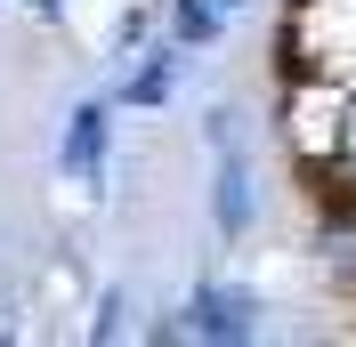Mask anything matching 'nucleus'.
I'll return each instance as SVG.
<instances>
[{
	"label": "nucleus",
	"mask_w": 356,
	"mask_h": 347,
	"mask_svg": "<svg viewBox=\"0 0 356 347\" xmlns=\"http://www.w3.org/2000/svg\"><path fill=\"white\" fill-rule=\"evenodd\" d=\"M8 315H17V307H8V291H0V339H8V331H17V323H8Z\"/></svg>",
	"instance_id": "obj_9"
},
{
	"label": "nucleus",
	"mask_w": 356,
	"mask_h": 347,
	"mask_svg": "<svg viewBox=\"0 0 356 347\" xmlns=\"http://www.w3.org/2000/svg\"><path fill=\"white\" fill-rule=\"evenodd\" d=\"M178 73H186V41H154V49H138V65L122 73L113 105H130V113H154V105H170Z\"/></svg>",
	"instance_id": "obj_5"
},
{
	"label": "nucleus",
	"mask_w": 356,
	"mask_h": 347,
	"mask_svg": "<svg viewBox=\"0 0 356 347\" xmlns=\"http://www.w3.org/2000/svg\"><path fill=\"white\" fill-rule=\"evenodd\" d=\"M275 130H284L291 162L308 178H324L340 162V137H348V89L332 73H284V97H275Z\"/></svg>",
	"instance_id": "obj_1"
},
{
	"label": "nucleus",
	"mask_w": 356,
	"mask_h": 347,
	"mask_svg": "<svg viewBox=\"0 0 356 347\" xmlns=\"http://www.w3.org/2000/svg\"><path fill=\"white\" fill-rule=\"evenodd\" d=\"M219 8H227V17H243V8H251V0H219Z\"/></svg>",
	"instance_id": "obj_10"
},
{
	"label": "nucleus",
	"mask_w": 356,
	"mask_h": 347,
	"mask_svg": "<svg viewBox=\"0 0 356 347\" xmlns=\"http://www.w3.org/2000/svg\"><path fill=\"white\" fill-rule=\"evenodd\" d=\"M57 178L81 186V194H106V186H113V97H81V105L65 113Z\"/></svg>",
	"instance_id": "obj_3"
},
{
	"label": "nucleus",
	"mask_w": 356,
	"mask_h": 347,
	"mask_svg": "<svg viewBox=\"0 0 356 347\" xmlns=\"http://www.w3.org/2000/svg\"><path fill=\"white\" fill-rule=\"evenodd\" d=\"M211 226H219V242H243L259 226V162H251V146L211 153Z\"/></svg>",
	"instance_id": "obj_4"
},
{
	"label": "nucleus",
	"mask_w": 356,
	"mask_h": 347,
	"mask_svg": "<svg viewBox=\"0 0 356 347\" xmlns=\"http://www.w3.org/2000/svg\"><path fill=\"white\" fill-rule=\"evenodd\" d=\"M24 8H33L41 24H65V17H73V0H24Z\"/></svg>",
	"instance_id": "obj_8"
},
{
	"label": "nucleus",
	"mask_w": 356,
	"mask_h": 347,
	"mask_svg": "<svg viewBox=\"0 0 356 347\" xmlns=\"http://www.w3.org/2000/svg\"><path fill=\"white\" fill-rule=\"evenodd\" d=\"M130 315H138V299L130 291H122V282H113V291H97V299H89V339H130Z\"/></svg>",
	"instance_id": "obj_7"
},
{
	"label": "nucleus",
	"mask_w": 356,
	"mask_h": 347,
	"mask_svg": "<svg viewBox=\"0 0 356 347\" xmlns=\"http://www.w3.org/2000/svg\"><path fill=\"white\" fill-rule=\"evenodd\" d=\"M267 299L251 282H195L186 299L170 307V323H154V339H202V347H243L259 339Z\"/></svg>",
	"instance_id": "obj_2"
},
{
	"label": "nucleus",
	"mask_w": 356,
	"mask_h": 347,
	"mask_svg": "<svg viewBox=\"0 0 356 347\" xmlns=\"http://www.w3.org/2000/svg\"><path fill=\"white\" fill-rule=\"evenodd\" d=\"M162 17H170V41H186V49H211V41L227 33V24H235V17L219 8V0H170Z\"/></svg>",
	"instance_id": "obj_6"
}]
</instances>
